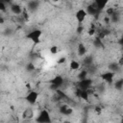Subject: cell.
Listing matches in <instances>:
<instances>
[{
	"label": "cell",
	"mask_w": 123,
	"mask_h": 123,
	"mask_svg": "<svg viewBox=\"0 0 123 123\" xmlns=\"http://www.w3.org/2000/svg\"><path fill=\"white\" fill-rule=\"evenodd\" d=\"M41 36H42V31H41L40 29H33V30H31V31L27 34L26 37H27L28 39H30V40L36 45V44H38V43L40 42Z\"/></svg>",
	"instance_id": "obj_1"
},
{
	"label": "cell",
	"mask_w": 123,
	"mask_h": 123,
	"mask_svg": "<svg viewBox=\"0 0 123 123\" xmlns=\"http://www.w3.org/2000/svg\"><path fill=\"white\" fill-rule=\"evenodd\" d=\"M64 84V78L62 75H56L54 76L50 81V88L52 90H57L61 88Z\"/></svg>",
	"instance_id": "obj_2"
},
{
	"label": "cell",
	"mask_w": 123,
	"mask_h": 123,
	"mask_svg": "<svg viewBox=\"0 0 123 123\" xmlns=\"http://www.w3.org/2000/svg\"><path fill=\"white\" fill-rule=\"evenodd\" d=\"M36 121L38 122V123H50V122H52V118H51L50 112L46 109L41 110L38 112V114L37 115Z\"/></svg>",
	"instance_id": "obj_3"
},
{
	"label": "cell",
	"mask_w": 123,
	"mask_h": 123,
	"mask_svg": "<svg viewBox=\"0 0 123 123\" xmlns=\"http://www.w3.org/2000/svg\"><path fill=\"white\" fill-rule=\"evenodd\" d=\"M38 97H39V93H38L37 90L30 89V90L27 92L26 96H25V100H26V102H27L29 105L33 106V105H35V104L37 102Z\"/></svg>",
	"instance_id": "obj_4"
},
{
	"label": "cell",
	"mask_w": 123,
	"mask_h": 123,
	"mask_svg": "<svg viewBox=\"0 0 123 123\" xmlns=\"http://www.w3.org/2000/svg\"><path fill=\"white\" fill-rule=\"evenodd\" d=\"M92 84H93L92 79L86 77V78H85V79H83V80H79V81H78V83H77V87L80 88V89H86V90H87L88 88L91 87Z\"/></svg>",
	"instance_id": "obj_5"
},
{
	"label": "cell",
	"mask_w": 123,
	"mask_h": 123,
	"mask_svg": "<svg viewBox=\"0 0 123 123\" xmlns=\"http://www.w3.org/2000/svg\"><path fill=\"white\" fill-rule=\"evenodd\" d=\"M115 74H116V73H114V72H112V71L107 70V71L103 72V73L100 75V77H101V79H102L106 84L111 85V84H112L113 81H114Z\"/></svg>",
	"instance_id": "obj_6"
},
{
	"label": "cell",
	"mask_w": 123,
	"mask_h": 123,
	"mask_svg": "<svg viewBox=\"0 0 123 123\" xmlns=\"http://www.w3.org/2000/svg\"><path fill=\"white\" fill-rule=\"evenodd\" d=\"M85 10H86L87 15H91V16H97L98 14L101 13V12L98 10V8L96 7V5L93 2L90 3V4H88Z\"/></svg>",
	"instance_id": "obj_7"
},
{
	"label": "cell",
	"mask_w": 123,
	"mask_h": 123,
	"mask_svg": "<svg viewBox=\"0 0 123 123\" xmlns=\"http://www.w3.org/2000/svg\"><path fill=\"white\" fill-rule=\"evenodd\" d=\"M86 16H87V13H86L85 9H79L75 12V18H76V20L79 24H82L86 20Z\"/></svg>",
	"instance_id": "obj_8"
},
{
	"label": "cell",
	"mask_w": 123,
	"mask_h": 123,
	"mask_svg": "<svg viewBox=\"0 0 123 123\" xmlns=\"http://www.w3.org/2000/svg\"><path fill=\"white\" fill-rule=\"evenodd\" d=\"M59 112L62 115H65V116H69L73 113V108L70 107L69 105L67 104H62L59 108Z\"/></svg>",
	"instance_id": "obj_9"
},
{
	"label": "cell",
	"mask_w": 123,
	"mask_h": 123,
	"mask_svg": "<svg viewBox=\"0 0 123 123\" xmlns=\"http://www.w3.org/2000/svg\"><path fill=\"white\" fill-rule=\"evenodd\" d=\"M75 95H76L79 99H81V100L88 101L90 94H89V92H88L87 90H86V89H80V88L77 87V89H76V91H75Z\"/></svg>",
	"instance_id": "obj_10"
},
{
	"label": "cell",
	"mask_w": 123,
	"mask_h": 123,
	"mask_svg": "<svg viewBox=\"0 0 123 123\" xmlns=\"http://www.w3.org/2000/svg\"><path fill=\"white\" fill-rule=\"evenodd\" d=\"M10 11L15 14V15H19L22 13V6L20 4H17V3H12L11 6H10Z\"/></svg>",
	"instance_id": "obj_11"
},
{
	"label": "cell",
	"mask_w": 123,
	"mask_h": 123,
	"mask_svg": "<svg viewBox=\"0 0 123 123\" xmlns=\"http://www.w3.org/2000/svg\"><path fill=\"white\" fill-rule=\"evenodd\" d=\"M111 0H93V3L96 5V7L98 8V10L102 12L106 8H107V5L109 4Z\"/></svg>",
	"instance_id": "obj_12"
},
{
	"label": "cell",
	"mask_w": 123,
	"mask_h": 123,
	"mask_svg": "<svg viewBox=\"0 0 123 123\" xmlns=\"http://www.w3.org/2000/svg\"><path fill=\"white\" fill-rule=\"evenodd\" d=\"M86 52H87V49L86 47V45L82 42H80L78 45H77V54L79 57H84L86 55Z\"/></svg>",
	"instance_id": "obj_13"
},
{
	"label": "cell",
	"mask_w": 123,
	"mask_h": 123,
	"mask_svg": "<svg viewBox=\"0 0 123 123\" xmlns=\"http://www.w3.org/2000/svg\"><path fill=\"white\" fill-rule=\"evenodd\" d=\"M120 68H121V66L117 63V62H110V63L108 64V70L112 71V72H114V73L118 72Z\"/></svg>",
	"instance_id": "obj_14"
},
{
	"label": "cell",
	"mask_w": 123,
	"mask_h": 123,
	"mask_svg": "<svg viewBox=\"0 0 123 123\" xmlns=\"http://www.w3.org/2000/svg\"><path fill=\"white\" fill-rule=\"evenodd\" d=\"M39 6V1L37 0H30L28 2V10L31 12L36 11Z\"/></svg>",
	"instance_id": "obj_15"
},
{
	"label": "cell",
	"mask_w": 123,
	"mask_h": 123,
	"mask_svg": "<svg viewBox=\"0 0 123 123\" xmlns=\"http://www.w3.org/2000/svg\"><path fill=\"white\" fill-rule=\"evenodd\" d=\"M81 67V63L77 61V60H71L70 62H69V68L71 70H74V71H77L79 70Z\"/></svg>",
	"instance_id": "obj_16"
},
{
	"label": "cell",
	"mask_w": 123,
	"mask_h": 123,
	"mask_svg": "<svg viewBox=\"0 0 123 123\" xmlns=\"http://www.w3.org/2000/svg\"><path fill=\"white\" fill-rule=\"evenodd\" d=\"M85 58H84V60H83V64L86 66V67H88V66H90V65H92L93 64V57L92 56H87V55H86V56H84Z\"/></svg>",
	"instance_id": "obj_17"
},
{
	"label": "cell",
	"mask_w": 123,
	"mask_h": 123,
	"mask_svg": "<svg viewBox=\"0 0 123 123\" xmlns=\"http://www.w3.org/2000/svg\"><path fill=\"white\" fill-rule=\"evenodd\" d=\"M113 86L116 90L118 91H121L123 89V79L122 78H119L117 80H115V82L113 81Z\"/></svg>",
	"instance_id": "obj_18"
},
{
	"label": "cell",
	"mask_w": 123,
	"mask_h": 123,
	"mask_svg": "<svg viewBox=\"0 0 123 123\" xmlns=\"http://www.w3.org/2000/svg\"><path fill=\"white\" fill-rule=\"evenodd\" d=\"M92 44H93V46L95 48H103V46H104V43L102 41V38H100L98 37H96L95 38H93Z\"/></svg>",
	"instance_id": "obj_19"
},
{
	"label": "cell",
	"mask_w": 123,
	"mask_h": 123,
	"mask_svg": "<svg viewBox=\"0 0 123 123\" xmlns=\"http://www.w3.org/2000/svg\"><path fill=\"white\" fill-rule=\"evenodd\" d=\"M87 76H88V71H87L86 68V69L84 68V69H82V70L79 71V73L77 75V78H78V80H83V79L86 78Z\"/></svg>",
	"instance_id": "obj_20"
},
{
	"label": "cell",
	"mask_w": 123,
	"mask_h": 123,
	"mask_svg": "<svg viewBox=\"0 0 123 123\" xmlns=\"http://www.w3.org/2000/svg\"><path fill=\"white\" fill-rule=\"evenodd\" d=\"M36 69V66L35 64L32 62H29L26 65H25V71L28 72V73H31V72H34Z\"/></svg>",
	"instance_id": "obj_21"
},
{
	"label": "cell",
	"mask_w": 123,
	"mask_h": 123,
	"mask_svg": "<svg viewBox=\"0 0 123 123\" xmlns=\"http://www.w3.org/2000/svg\"><path fill=\"white\" fill-rule=\"evenodd\" d=\"M22 116H23L24 118H32V117L34 116V112H33L32 109L29 108V109L25 110L24 112H23V114H22Z\"/></svg>",
	"instance_id": "obj_22"
},
{
	"label": "cell",
	"mask_w": 123,
	"mask_h": 123,
	"mask_svg": "<svg viewBox=\"0 0 123 123\" xmlns=\"http://www.w3.org/2000/svg\"><path fill=\"white\" fill-rule=\"evenodd\" d=\"M105 10H106V14H107V16H111V15H112V14L115 12V9H114V8H111V7L106 8Z\"/></svg>",
	"instance_id": "obj_23"
},
{
	"label": "cell",
	"mask_w": 123,
	"mask_h": 123,
	"mask_svg": "<svg viewBox=\"0 0 123 123\" xmlns=\"http://www.w3.org/2000/svg\"><path fill=\"white\" fill-rule=\"evenodd\" d=\"M49 51H50V54H52V55H56V54H58V52H59V48H58L57 45H53V46L50 47Z\"/></svg>",
	"instance_id": "obj_24"
},
{
	"label": "cell",
	"mask_w": 123,
	"mask_h": 123,
	"mask_svg": "<svg viewBox=\"0 0 123 123\" xmlns=\"http://www.w3.org/2000/svg\"><path fill=\"white\" fill-rule=\"evenodd\" d=\"M0 12H7V5L3 2H0Z\"/></svg>",
	"instance_id": "obj_25"
},
{
	"label": "cell",
	"mask_w": 123,
	"mask_h": 123,
	"mask_svg": "<svg viewBox=\"0 0 123 123\" xmlns=\"http://www.w3.org/2000/svg\"><path fill=\"white\" fill-rule=\"evenodd\" d=\"M95 33H96V30H95L93 27L89 28V29H88V31H87V35H88V36H90V37L94 36V35H95Z\"/></svg>",
	"instance_id": "obj_26"
},
{
	"label": "cell",
	"mask_w": 123,
	"mask_h": 123,
	"mask_svg": "<svg viewBox=\"0 0 123 123\" xmlns=\"http://www.w3.org/2000/svg\"><path fill=\"white\" fill-rule=\"evenodd\" d=\"M84 31H85V27L82 24H79L78 27H77V33L78 34H82Z\"/></svg>",
	"instance_id": "obj_27"
},
{
	"label": "cell",
	"mask_w": 123,
	"mask_h": 123,
	"mask_svg": "<svg viewBox=\"0 0 123 123\" xmlns=\"http://www.w3.org/2000/svg\"><path fill=\"white\" fill-rule=\"evenodd\" d=\"M94 111H95V112H96L97 114H101V112H102V108H101L100 106H96V107L94 108Z\"/></svg>",
	"instance_id": "obj_28"
},
{
	"label": "cell",
	"mask_w": 123,
	"mask_h": 123,
	"mask_svg": "<svg viewBox=\"0 0 123 123\" xmlns=\"http://www.w3.org/2000/svg\"><path fill=\"white\" fill-rule=\"evenodd\" d=\"M66 62V58H64V57H62V58H60L59 60H58V63L59 64H62V63H64Z\"/></svg>",
	"instance_id": "obj_29"
},
{
	"label": "cell",
	"mask_w": 123,
	"mask_h": 123,
	"mask_svg": "<svg viewBox=\"0 0 123 123\" xmlns=\"http://www.w3.org/2000/svg\"><path fill=\"white\" fill-rule=\"evenodd\" d=\"M0 2H3V3H5L6 5H9V4H12V0H0Z\"/></svg>",
	"instance_id": "obj_30"
},
{
	"label": "cell",
	"mask_w": 123,
	"mask_h": 123,
	"mask_svg": "<svg viewBox=\"0 0 123 123\" xmlns=\"http://www.w3.org/2000/svg\"><path fill=\"white\" fill-rule=\"evenodd\" d=\"M4 22H5V20H4V18H3V16L1 15V16H0V24H3Z\"/></svg>",
	"instance_id": "obj_31"
},
{
	"label": "cell",
	"mask_w": 123,
	"mask_h": 123,
	"mask_svg": "<svg viewBox=\"0 0 123 123\" xmlns=\"http://www.w3.org/2000/svg\"><path fill=\"white\" fill-rule=\"evenodd\" d=\"M52 2H54V3H58V2H60L61 0H51Z\"/></svg>",
	"instance_id": "obj_32"
},
{
	"label": "cell",
	"mask_w": 123,
	"mask_h": 123,
	"mask_svg": "<svg viewBox=\"0 0 123 123\" xmlns=\"http://www.w3.org/2000/svg\"><path fill=\"white\" fill-rule=\"evenodd\" d=\"M0 16H1V14H0Z\"/></svg>",
	"instance_id": "obj_33"
}]
</instances>
